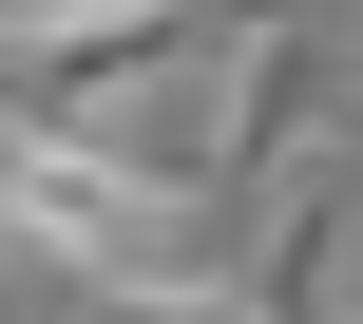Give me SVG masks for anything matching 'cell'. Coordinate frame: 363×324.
<instances>
[{"label": "cell", "mask_w": 363, "mask_h": 324, "mask_svg": "<svg viewBox=\"0 0 363 324\" xmlns=\"http://www.w3.org/2000/svg\"><path fill=\"white\" fill-rule=\"evenodd\" d=\"M268 324H363V172L345 153H306L287 191H268Z\"/></svg>", "instance_id": "2"}, {"label": "cell", "mask_w": 363, "mask_h": 324, "mask_svg": "<svg viewBox=\"0 0 363 324\" xmlns=\"http://www.w3.org/2000/svg\"><path fill=\"white\" fill-rule=\"evenodd\" d=\"M0 191H19V115H0ZM0 248H19V229H0Z\"/></svg>", "instance_id": "3"}, {"label": "cell", "mask_w": 363, "mask_h": 324, "mask_svg": "<svg viewBox=\"0 0 363 324\" xmlns=\"http://www.w3.org/2000/svg\"><path fill=\"white\" fill-rule=\"evenodd\" d=\"M191 172H153V153H77V134H19V191H0V229L38 248V267H77V306L96 287H172L191 267Z\"/></svg>", "instance_id": "1"}]
</instances>
